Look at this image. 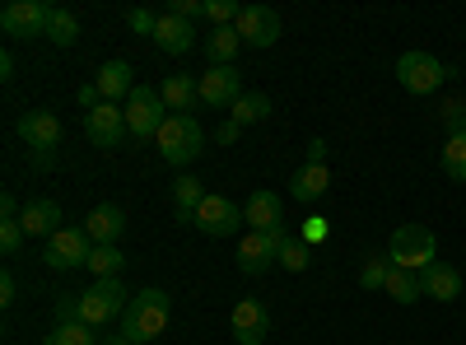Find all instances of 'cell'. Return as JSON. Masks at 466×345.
I'll return each mask as SVG.
<instances>
[{
    "label": "cell",
    "instance_id": "obj_4",
    "mask_svg": "<svg viewBox=\"0 0 466 345\" xmlns=\"http://www.w3.org/2000/svg\"><path fill=\"white\" fill-rule=\"evenodd\" d=\"M168 117H173V112L164 107L159 89H149V85H136V89H131V98H127V131H131L136 140L159 136Z\"/></svg>",
    "mask_w": 466,
    "mask_h": 345
},
{
    "label": "cell",
    "instance_id": "obj_13",
    "mask_svg": "<svg viewBox=\"0 0 466 345\" xmlns=\"http://www.w3.org/2000/svg\"><path fill=\"white\" fill-rule=\"evenodd\" d=\"M19 136L28 140V149H37V155H52V149L61 145V122H56V112L47 107H37V112H24L19 117Z\"/></svg>",
    "mask_w": 466,
    "mask_h": 345
},
{
    "label": "cell",
    "instance_id": "obj_1",
    "mask_svg": "<svg viewBox=\"0 0 466 345\" xmlns=\"http://www.w3.org/2000/svg\"><path fill=\"white\" fill-rule=\"evenodd\" d=\"M173 318V299L164 289H140L131 303H127V313H122V336L145 345V340H159L164 327Z\"/></svg>",
    "mask_w": 466,
    "mask_h": 345
},
{
    "label": "cell",
    "instance_id": "obj_43",
    "mask_svg": "<svg viewBox=\"0 0 466 345\" xmlns=\"http://www.w3.org/2000/svg\"><path fill=\"white\" fill-rule=\"evenodd\" d=\"M103 345H136V340H127V336H107Z\"/></svg>",
    "mask_w": 466,
    "mask_h": 345
},
{
    "label": "cell",
    "instance_id": "obj_24",
    "mask_svg": "<svg viewBox=\"0 0 466 345\" xmlns=\"http://www.w3.org/2000/svg\"><path fill=\"white\" fill-rule=\"evenodd\" d=\"M238 47H243L238 28H215V33L206 37V56H210V66H233V56H238Z\"/></svg>",
    "mask_w": 466,
    "mask_h": 345
},
{
    "label": "cell",
    "instance_id": "obj_35",
    "mask_svg": "<svg viewBox=\"0 0 466 345\" xmlns=\"http://www.w3.org/2000/svg\"><path fill=\"white\" fill-rule=\"evenodd\" d=\"M443 127H448V136H466V103L443 107Z\"/></svg>",
    "mask_w": 466,
    "mask_h": 345
},
{
    "label": "cell",
    "instance_id": "obj_36",
    "mask_svg": "<svg viewBox=\"0 0 466 345\" xmlns=\"http://www.w3.org/2000/svg\"><path fill=\"white\" fill-rule=\"evenodd\" d=\"M70 322H80V294L56 303V327H70Z\"/></svg>",
    "mask_w": 466,
    "mask_h": 345
},
{
    "label": "cell",
    "instance_id": "obj_20",
    "mask_svg": "<svg viewBox=\"0 0 466 345\" xmlns=\"http://www.w3.org/2000/svg\"><path fill=\"white\" fill-rule=\"evenodd\" d=\"M420 289H424V299L452 303V299L461 294V271H452L448 261H434L430 271H420Z\"/></svg>",
    "mask_w": 466,
    "mask_h": 345
},
{
    "label": "cell",
    "instance_id": "obj_30",
    "mask_svg": "<svg viewBox=\"0 0 466 345\" xmlns=\"http://www.w3.org/2000/svg\"><path fill=\"white\" fill-rule=\"evenodd\" d=\"M261 117H270V98L266 94H243L238 103H233V122H238V127L261 122Z\"/></svg>",
    "mask_w": 466,
    "mask_h": 345
},
{
    "label": "cell",
    "instance_id": "obj_38",
    "mask_svg": "<svg viewBox=\"0 0 466 345\" xmlns=\"http://www.w3.org/2000/svg\"><path fill=\"white\" fill-rule=\"evenodd\" d=\"M327 238V219L313 215V219H303V243H322Z\"/></svg>",
    "mask_w": 466,
    "mask_h": 345
},
{
    "label": "cell",
    "instance_id": "obj_19",
    "mask_svg": "<svg viewBox=\"0 0 466 345\" xmlns=\"http://www.w3.org/2000/svg\"><path fill=\"white\" fill-rule=\"evenodd\" d=\"M154 43H159V52H168V56H182V52H191L197 47V33H191V24L187 19H177V15H159V28H154Z\"/></svg>",
    "mask_w": 466,
    "mask_h": 345
},
{
    "label": "cell",
    "instance_id": "obj_14",
    "mask_svg": "<svg viewBox=\"0 0 466 345\" xmlns=\"http://www.w3.org/2000/svg\"><path fill=\"white\" fill-rule=\"evenodd\" d=\"M238 37L243 43H252V47H270L280 37V15L270 10V5H243V15H238Z\"/></svg>",
    "mask_w": 466,
    "mask_h": 345
},
{
    "label": "cell",
    "instance_id": "obj_17",
    "mask_svg": "<svg viewBox=\"0 0 466 345\" xmlns=\"http://www.w3.org/2000/svg\"><path fill=\"white\" fill-rule=\"evenodd\" d=\"M270 336V313L261 309L257 299H243L238 309H233V340L238 345H261Z\"/></svg>",
    "mask_w": 466,
    "mask_h": 345
},
{
    "label": "cell",
    "instance_id": "obj_25",
    "mask_svg": "<svg viewBox=\"0 0 466 345\" xmlns=\"http://www.w3.org/2000/svg\"><path fill=\"white\" fill-rule=\"evenodd\" d=\"M47 37L56 47H70L75 37H80V19H75L70 10H61V5H52V15H47Z\"/></svg>",
    "mask_w": 466,
    "mask_h": 345
},
{
    "label": "cell",
    "instance_id": "obj_7",
    "mask_svg": "<svg viewBox=\"0 0 466 345\" xmlns=\"http://www.w3.org/2000/svg\"><path fill=\"white\" fill-rule=\"evenodd\" d=\"M285 228H276V234H248L238 243V271L243 276H266L270 266L280 261V248H285Z\"/></svg>",
    "mask_w": 466,
    "mask_h": 345
},
{
    "label": "cell",
    "instance_id": "obj_28",
    "mask_svg": "<svg viewBox=\"0 0 466 345\" xmlns=\"http://www.w3.org/2000/svg\"><path fill=\"white\" fill-rule=\"evenodd\" d=\"M387 294H392L397 303H415L424 289H420V276L415 271H401V266H392V276H387V285H382Z\"/></svg>",
    "mask_w": 466,
    "mask_h": 345
},
{
    "label": "cell",
    "instance_id": "obj_6",
    "mask_svg": "<svg viewBox=\"0 0 466 345\" xmlns=\"http://www.w3.org/2000/svg\"><path fill=\"white\" fill-rule=\"evenodd\" d=\"M397 80H401L406 94H420V98H424V94H434V89L448 80V70H443V61L430 56V52H401Z\"/></svg>",
    "mask_w": 466,
    "mask_h": 345
},
{
    "label": "cell",
    "instance_id": "obj_29",
    "mask_svg": "<svg viewBox=\"0 0 466 345\" xmlns=\"http://www.w3.org/2000/svg\"><path fill=\"white\" fill-rule=\"evenodd\" d=\"M443 173L452 182H466V136H448L443 140Z\"/></svg>",
    "mask_w": 466,
    "mask_h": 345
},
{
    "label": "cell",
    "instance_id": "obj_41",
    "mask_svg": "<svg viewBox=\"0 0 466 345\" xmlns=\"http://www.w3.org/2000/svg\"><path fill=\"white\" fill-rule=\"evenodd\" d=\"M0 303H5V309H10V303H15V276H10V271L0 276Z\"/></svg>",
    "mask_w": 466,
    "mask_h": 345
},
{
    "label": "cell",
    "instance_id": "obj_10",
    "mask_svg": "<svg viewBox=\"0 0 466 345\" xmlns=\"http://www.w3.org/2000/svg\"><path fill=\"white\" fill-rule=\"evenodd\" d=\"M47 15L52 5H43V0H15L0 10V28H5V37H47Z\"/></svg>",
    "mask_w": 466,
    "mask_h": 345
},
{
    "label": "cell",
    "instance_id": "obj_23",
    "mask_svg": "<svg viewBox=\"0 0 466 345\" xmlns=\"http://www.w3.org/2000/svg\"><path fill=\"white\" fill-rule=\"evenodd\" d=\"M159 98H164L168 112H187L201 98V80H191V75H168V80L159 85Z\"/></svg>",
    "mask_w": 466,
    "mask_h": 345
},
{
    "label": "cell",
    "instance_id": "obj_9",
    "mask_svg": "<svg viewBox=\"0 0 466 345\" xmlns=\"http://www.w3.org/2000/svg\"><path fill=\"white\" fill-rule=\"evenodd\" d=\"M85 136L89 145L98 149H116L131 131H127V107H116V103H98L94 112H85Z\"/></svg>",
    "mask_w": 466,
    "mask_h": 345
},
{
    "label": "cell",
    "instance_id": "obj_5",
    "mask_svg": "<svg viewBox=\"0 0 466 345\" xmlns=\"http://www.w3.org/2000/svg\"><path fill=\"white\" fill-rule=\"evenodd\" d=\"M127 289H122V280H94L85 294H80V322L85 327H103V322H112V318H122L127 313Z\"/></svg>",
    "mask_w": 466,
    "mask_h": 345
},
{
    "label": "cell",
    "instance_id": "obj_2",
    "mask_svg": "<svg viewBox=\"0 0 466 345\" xmlns=\"http://www.w3.org/2000/svg\"><path fill=\"white\" fill-rule=\"evenodd\" d=\"M154 140H159L164 164H173V168L197 164V159H201V149H206V131H201V122H197V117H187V112H173V117L164 122V131L154 136Z\"/></svg>",
    "mask_w": 466,
    "mask_h": 345
},
{
    "label": "cell",
    "instance_id": "obj_11",
    "mask_svg": "<svg viewBox=\"0 0 466 345\" xmlns=\"http://www.w3.org/2000/svg\"><path fill=\"white\" fill-rule=\"evenodd\" d=\"M191 224H197L201 234H210V238H228V234H238V224H248V219L228 197H215L210 191V197L201 201V210L191 215Z\"/></svg>",
    "mask_w": 466,
    "mask_h": 345
},
{
    "label": "cell",
    "instance_id": "obj_8",
    "mask_svg": "<svg viewBox=\"0 0 466 345\" xmlns=\"http://www.w3.org/2000/svg\"><path fill=\"white\" fill-rule=\"evenodd\" d=\"M89 252H94V243H89L85 228H56V234L47 238L43 261L56 266V271H75V266H89Z\"/></svg>",
    "mask_w": 466,
    "mask_h": 345
},
{
    "label": "cell",
    "instance_id": "obj_22",
    "mask_svg": "<svg viewBox=\"0 0 466 345\" xmlns=\"http://www.w3.org/2000/svg\"><path fill=\"white\" fill-rule=\"evenodd\" d=\"M327 187H331L327 164H303L294 173V182H289V197L294 201H318V197H327Z\"/></svg>",
    "mask_w": 466,
    "mask_h": 345
},
{
    "label": "cell",
    "instance_id": "obj_32",
    "mask_svg": "<svg viewBox=\"0 0 466 345\" xmlns=\"http://www.w3.org/2000/svg\"><path fill=\"white\" fill-rule=\"evenodd\" d=\"M43 345H98L94 340V327H85V322H70V327H56Z\"/></svg>",
    "mask_w": 466,
    "mask_h": 345
},
{
    "label": "cell",
    "instance_id": "obj_26",
    "mask_svg": "<svg viewBox=\"0 0 466 345\" xmlns=\"http://www.w3.org/2000/svg\"><path fill=\"white\" fill-rule=\"evenodd\" d=\"M206 197H210V191H201V182H197V178H177V187H173V201H177V215H182V219L197 215Z\"/></svg>",
    "mask_w": 466,
    "mask_h": 345
},
{
    "label": "cell",
    "instance_id": "obj_40",
    "mask_svg": "<svg viewBox=\"0 0 466 345\" xmlns=\"http://www.w3.org/2000/svg\"><path fill=\"white\" fill-rule=\"evenodd\" d=\"M0 215H5V219H19V215H24L19 201H15V191H5V197H0Z\"/></svg>",
    "mask_w": 466,
    "mask_h": 345
},
{
    "label": "cell",
    "instance_id": "obj_27",
    "mask_svg": "<svg viewBox=\"0 0 466 345\" xmlns=\"http://www.w3.org/2000/svg\"><path fill=\"white\" fill-rule=\"evenodd\" d=\"M89 271H94L98 280H116V276L127 271V257L116 252V248H94V252H89Z\"/></svg>",
    "mask_w": 466,
    "mask_h": 345
},
{
    "label": "cell",
    "instance_id": "obj_16",
    "mask_svg": "<svg viewBox=\"0 0 466 345\" xmlns=\"http://www.w3.org/2000/svg\"><path fill=\"white\" fill-rule=\"evenodd\" d=\"M243 219L252 224V234H276V228H285V201L276 191H252L243 206Z\"/></svg>",
    "mask_w": 466,
    "mask_h": 345
},
{
    "label": "cell",
    "instance_id": "obj_31",
    "mask_svg": "<svg viewBox=\"0 0 466 345\" xmlns=\"http://www.w3.org/2000/svg\"><path fill=\"white\" fill-rule=\"evenodd\" d=\"M387 276H392V257H364V266H360V285L364 289H382Z\"/></svg>",
    "mask_w": 466,
    "mask_h": 345
},
{
    "label": "cell",
    "instance_id": "obj_33",
    "mask_svg": "<svg viewBox=\"0 0 466 345\" xmlns=\"http://www.w3.org/2000/svg\"><path fill=\"white\" fill-rule=\"evenodd\" d=\"M280 266H285V271H308V243H303V238H285Z\"/></svg>",
    "mask_w": 466,
    "mask_h": 345
},
{
    "label": "cell",
    "instance_id": "obj_21",
    "mask_svg": "<svg viewBox=\"0 0 466 345\" xmlns=\"http://www.w3.org/2000/svg\"><path fill=\"white\" fill-rule=\"evenodd\" d=\"M19 224H24V234H43V238H52L56 234V228H66L61 224V206L56 201H28L24 206V215H19Z\"/></svg>",
    "mask_w": 466,
    "mask_h": 345
},
{
    "label": "cell",
    "instance_id": "obj_3",
    "mask_svg": "<svg viewBox=\"0 0 466 345\" xmlns=\"http://www.w3.org/2000/svg\"><path fill=\"white\" fill-rule=\"evenodd\" d=\"M387 257H392V266H401V271H430L434 257H439V238L434 228L424 224H401L392 243H387Z\"/></svg>",
    "mask_w": 466,
    "mask_h": 345
},
{
    "label": "cell",
    "instance_id": "obj_12",
    "mask_svg": "<svg viewBox=\"0 0 466 345\" xmlns=\"http://www.w3.org/2000/svg\"><path fill=\"white\" fill-rule=\"evenodd\" d=\"M243 98V75L233 66H210L201 75V103L206 107H233Z\"/></svg>",
    "mask_w": 466,
    "mask_h": 345
},
{
    "label": "cell",
    "instance_id": "obj_34",
    "mask_svg": "<svg viewBox=\"0 0 466 345\" xmlns=\"http://www.w3.org/2000/svg\"><path fill=\"white\" fill-rule=\"evenodd\" d=\"M19 248H24V224L19 219H5V224H0V252L15 257Z\"/></svg>",
    "mask_w": 466,
    "mask_h": 345
},
{
    "label": "cell",
    "instance_id": "obj_42",
    "mask_svg": "<svg viewBox=\"0 0 466 345\" xmlns=\"http://www.w3.org/2000/svg\"><path fill=\"white\" fill-rule=\"evenodd\" d=\"M308 164H327V140H313V145H308Z\"/></svg>",
    "mask_w": 466,
    "mask_h": 345
},
{
    "label": "cell",
    "instance_id": "obj_37",
    "mask_svg": "<svg viewBox=\"0 0 466 345\" xmlns=\"http://www.w3.org/2000/svg\"><path fill=\"white\" fill-rule=\"evenodd\" d=\"M168 15H177V19H197V15H206V5H201V0H173V5H168Z\"/></svg>",
    "mask_w": 466,
    "mask_h": 345
},
{
    "label": "cell",
    "instance_id": "obj_39",
    "mask_svg": "<svg viewBox=\"0 0 466 345\" xmlns=\"http://www.w3.org/2000/svg\"><path fill=\"white\" fill-rule=\"evenodd\" d=\"M127 19H131V28H136V33H149V37H154V28H159V19H154L149 10H131Z\"/></svg>",
    "mask_w": 466,
    "mask_h": 345
},
{
    "label": "cell",
    "instance_id": "obj_15",
    "mask_svg": "<svg viewBox=\"0 0 466 345\" xmlns=\"http://www.w3.org/2000/svg\"><path fill=\"white\" fill-rule=\"evenodd\" d=\"M85 234H89L94 248H116V238L127 234V215H122V206H112V201L94 206L89 219H85Z\"/></svg>",
    "mask_w": 466,
    "mask_h": 345
},
{
    "label": "cell",
    "instance_id": "obj_18",
    "mask_svg": "<svg viewBox=\"0 0 466 345\" xmlns=\"http://www.w3.org/2000/svg\"><path fill=\"white\" fill-rule=\"evenodd\" d=\"M94 89H98V98H103V103L131 98V89H136V70H131V61H107V66L98 70Z\"/></svg>",
    "mask_w": 466,
    "mask_h": 345
}]
</instances>
